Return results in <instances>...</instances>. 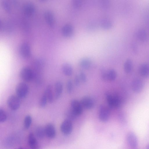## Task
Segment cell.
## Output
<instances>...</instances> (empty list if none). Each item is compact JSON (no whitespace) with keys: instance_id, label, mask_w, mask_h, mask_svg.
I'll use <instances>...</instances> for the list:
<instances>
[{"instance_id":"39","label":"cell","mask_w":149,"mask_h":149,"mask_svg":"<svg viewBox=\"0 0 149 149\" xmlns=\"http://www.w3.org/2000/svg\"><path fill=\"white\" fill-rule=\"evenodd\" d=\"M17 149H24L23 148H18Z\"/></svg>"},{"instance_id":"33","label":"cell","mask_w":149,"mask_h":149,"mask_svg":"<svg viewBox=\"0 0 149 149\" xmlns=\"http://www.w3.org/2000/svg\"><path fill=\"white\" fill-rule=\"evenodd\" d=\"M73 84L72 81L69 79L68 80L66 84V90L68 93H71L72 90Z\"/></svg>"},{"instance_id":"31","label":"cell","mask_w":149,"mask_h":149,"mask_svg":"<svg viewBox=\"0 0 149 149\" xmlns=\"http://www.w3.org/2000/svg\"><path fill=\"white\" fill-rule=\"evenodd\" d=\"M100 7L103 9H106L110 6V2L109 0H103L101 1L100 3Z\"/></svg>"},{"instance_id":"1","label":"cell","mask_w":149,"mask_h":149,"mask_svg":"<svg viewBox=\"0 0 149 149\" xmlns=\"http://www.w3.org/2000/svg\"><path fill=\"white\" fill-rule=\"evenodd\" d=\"M29 91L28 85L24 82L18 83L16 86L15 89L17 96L20 99L24 98L27 95Z\"/></svg>"},{"instance_id":"2","label":"cell","mask_w":149,"mask_h":149,"mask_svg":"<svg viewBox=\"0 0 149 149\" xmlns=\"http://www.w3.org/2000/svg\"><path fill=\"white\" fill-rule=\"evenodd\" d=\"M7 103L9 108L13 111L18 109L21 104L20 98L17 96L13 95H10L8 97Z\"/></svg>"},{"instance_id":"16","label":"cell","mask_w":149,"mask_h":149,"mask_svg":"<svg viewBox=\"0 0 149 149\" xmlns=\"http://www.w3.org/2000/svg\"><path fill=\"white\" fill-rule=\"evenodd\" d=\"M63 86L62 83L58 81L56 82L54 85V97L55 99H58L63 92Z\"/></svg>"},{"instance_id":"28","label":"cell","mask_w":149,"mask_h":149,"mask_svg":"<svg viewBox=\"0 0 149 149\" xmlns=\"http://www.w3.org/2000/svg\"><path fill=\"white\" fill-rule=\"evenodd\" d=\"M65 116L67 118V119L71 121L74 119L77 116L71 109L66 111Z\"/></svg>"},{"instance_id":"10","label":"cell","mask_w":149,"mask_h":149,"mask_svg":"<svg viewBox=\"0 0 149 149\" xmlns=\"http://www.w3.org/2000/svg\"><path fill=\"white\" fill-rule=\"evenodd\" d=\"M45 19L48 25L51 27L53 26L55 23V18L54 15L51 10H47L44 13Z\"/></svg>"},{"instance_id":"12","label":"cell","mask_w":149,"mask_h":149,"mask_svg":"<svg viewBox=\"0 0 149 149\" xmlns=\"http://www.w3.org/2000/svg\"><path fill=\"white\" fill-rule=\"evenodd\" d=\"M127 140L128 144L133 148L136 147L138 144V139L136 135L132 132L128 133L127 136Z\"/></svg>"},{"instance_id":"18","label":"cell","mask_w":149,"mask_h":149,"mask_svg":"<svg viewBox=\"0 0 149 149\" xmlns=\"http://www.w3.org/2000/svg\"><path fill=\"white\" fill-rule=\"evenodd\" d=\"M61 70L63 73L67 76H70L72 74L73 68L72 65L69 63H64L61 66Z\"/></svg>"},{"instance_id":"25","label":"cell","mask_w":149,"mask_h":149,"mask_svg":"<svg viewBox=\"0 0 149 149\" xmlns=\"http://www.w3.org/2000/svg\"><path fill=\"white\" fill-rule=\"evenodd\" d=\"M132 61L129 59L127 60L125 62L124 68L125 72L127 73H129L132 71Z\"/></svg>"},{"instance_id":"5","label":"cell","mask_w":149,"mask_h":149,"mask_svg":"<svg viewBox=\"0 0 149 149\" xmlns=\"http://www.w3.org/2000/svg\"><path fill=\"white\" fill-rule=\"evenodd\" d=\"M110 115L109 108L103 105H101L99 107V117L100 120L103 122L107 121L109 118Z\"/></svg>"},{"instance_id":"34","label":"cell","mask_w":149,"mask_h":149,"mask_svg":"<svg viewBox=\"0 0 149 149\" xmlns=\"http://www.w3.org/2000/svg\"><path fill=\"white\" fill-rule=\"evenodd\" d=\"M72 5L75 8H80L82 4V1L81 0H73L72 1Z\"/></svg>"},{"instance_id":"37","label":"cell","mask_w":149,"mask_h":149,"mask_svg":"<svg viewBox=\"0 0 149 149\" xmlns=\"http://www.w3.org/2000/svg\"><path fill=\"white\" fill-rule=\"evenodd\" d=\"M80 79L79 76L75 75L74 78V83L77 86H78L80 84Z\"/></svg>"},{"instance_id":"3","label":"cell","mask_w":149,"mask_h":149,"mask_svg":"<svg viewBox=\"0 0 149 149\" xmlns=\"http://www.w3.org/2000/svg\"><path fill=\"white\" fill-rule=\"evenodd\" d=\"M19 75L22 79L27 82L31 81L34 77L33 71L31 68L28 67H24L21 69Z\"/></svg>"},{"instance_id":"29","label":"cell","mask_w":149,"mask_h":149,"mask_svg":"<svg viewBox=\"0 0 149 149\" xmlns=\"http://www.w3.org/2000/svg\"><path fill=\"white\" fill-rule=\"evenodd\" d=\"M47 101H48L47 99L46 94L44 93L43 95L41 97L39 102V106L41 108H43L46 105Z\"/></svg>"},{"instance_id":"11","label":"cell","mask_w":149,"mask_h":149,"mask_svg":"<svg viewBox=\"0 0 149 149\" xmlns=\"http://www.w3.org/2000/svg\"><path fill=\"white\" fill-rule=\"evenodd\" d=\"M24 13L28 15L33 14L36 10V7L34 4L31 2L25 3L23 6Z\"/></svg>"},{"instance_id":"7","label":"cell","mask_w":149,"mask_h":149,"mask_svg":"<svg viewBox=\"0 0 149 149\" xmlns=\"http://www.w3.org/2000/svg\"><path fill=\"white\" fill-rule=\"evenodd\" d=\"M19 52L21 56L24 58H28L31 54V48L29 44L24 42L20 45L19 48Z\"/></svg>"},{"instance_id":"14","label":"cell","mask_w":149,"mask_h":149,"mask_svg":"<svg viewBox=\"0 0 149 149\" xmlns=\"http://www.w3.org/2000/svg\"><path fill=\"white\" fill-rule=\"evenodd\" d=\"M143 83L142 81L139 79L134 80L131 84L132 88L133 91L136 93L140 92L143 88Z\"/></svg>"},{"instance_id":"8","label":"cell","mask_w":149,"mask_h":149,"mask_svg":"<svg viewBox=\"0 0 149 149\" xmlns=\"http://www.w3.org/2000/svg\"><path fill=\"white\" fill-rule=\"evenodd\" d=\"M71 109L78 116L82 113L83 107L80 102L75 99L72 100L70 102Z\"/></svg>"},{"instance_id":"19","label":"cell","mask_w":149,"mask_h":149,"mask_svg":"<svg viewBox=\"0 0 149 149\" xmlns=\"http://www.w3.org/2000/svg\"><path fill=\"white\" fill-rule=\"evenodd\" d=\"M100 26L103 29L108 30L111 28L113 24L112 21L109 19L107 18L102 19L100 21Z\"/></svg>"},{"instance_id":"24","label":"cell","mask_w":149,"mask_h":149,"mask_svg":"<svg viewBox=\"0 0 149 149\" xmlns=\"http://www.w3.org/2000/svg\"><path fill=\"white\" fill-rule=\"evenodd\" d=\"M116 72L114 69H110L107 71V80H109L110 81H114L116 79Z\"/></svg>"},{"instance_id":"38","label":"cell","mask_w":149,"mask_h":149,"mask_svg":"<svg viewBox=\"0 0 149 149\" xmlns=\"http://www.w3.org/2000/svg\"><path fill=\"white\" fill-rule=\"evenodd\" d=\"M146 149H149V143L147 144L146 147Z\"/></svg>"},{"instance_id":"36","label":"cell","mask_w":149,"mask_h":149,"mask_svg":"<svg viewBox=\"0 0 149 149\" xmlns=\"http://www.w3.org/2000/svg\"><path fill=\"white\" fill-rule=\"evenodd\" d=\"M107 71L104 69H102L101 71V77L103 79L106 80H107Z\"/></svg>"},{"instance_id":"35","label":"cell","mask_w":149,"mask_h":149,"mask_svg":"<svg viewBox=\"0 0 149 149\" xmlns=\"http://www.w3.org/2000/svg\"><path fill=\"white\" fill-rule=\"evenodd\" d=\"M79 77L80 80L84 83L86 82L87 81V77L84 72L81 71L79 74Z\"/></svg>"},{"instance_id":"17","label":"cell","mask_w":149,"mask_h":149,"mask_svg":"<svg viewBox=\"0 0 149 149\" xmlns=\"http://www.w3.org/2000/svg\"><path fill=\"white\" fill-rule=\"evenodd\" d=\"M28 142L30 147L31 149H38V144L33 134L30 133L28 137Z\"/></svg>"},{"instance_id":"4","label":"cell","mask_w":149,"mask_h":149,"mask_svg":"<svg viewBox=\"0 0 149 149\" xmlns=\"http://www.w3.org/2000/svg\"><path fill=\"white\" fill-rule=\"evenodd\" d=\"M106 97L109 108H117L120 106V100L116 96L107 93L106 94Z\"/></svg>"},{"instance_id":"27","label":"cell","mask_w":149,"mask_h":149,"mask_svg":"<svg viewBox=\"0 0 149 149\" xmlns=\"http://www.w3.org/2000/svg\"><path fill=\"white\" fill-rule=\"evenodd\" d=\"M32 122V118L31 116L27 115L24 118V128L27 129L30 127Z\"/></svg>"},{"instance_id":"21","label":"cell","mask_w":149,"mask_h":149,"mask_svg":"<svg viewBox=\"0 0 149 149\" xmlns=\"http://www.w3.org/2000/svg\"><path fill=\"white\" fill-rule=\"evenodd\" d=\"M44 93L46 94L48 102L51 103H52L54 97L52 86L50 85H49L47 86Z\"/></svg>"},{"instance_id":"30","label":"cell","mask_w":149,"mask_h":149,"mask_svg":"<svg viewBox=\"0 0 149 149\" xmlns=\"http://www.w3.org/2000/svg\"><path fill=\"white\" fill-rule=\"evenodd\" d=\"M2 6L6 11L9 13L11 11V7L10 3L6 0L2 1L1 2Z\"/></svg>"},{"instance_id":"9","label":"cell","mask_w":149,"mask_h":149,"mask_svg":"<svg viewBox=\"0 0 149 149\" xmlns=\"http://www.w3.org/2000/svg\"><path fill=\"white\" fill-rule=\"evenodd\" d=\"M74 32L73 26L71 24H64L62 27L61 33L65 37H70L73 36Z\"/></svg>"},{"instance_id":"6","label":"cell","mask_w":149,"mask_h":149,"mask_svg":"<svg viewBox=\"0 0 149 149\" xmlns=\"http://www.w3.org/2000/svg\"><path fill=\"white\" fill-rule=\"evenodd\" d=\"M60 129L64 134L68 135L70 134L72 130L71 121L67 119L64 120L61 125Z\"/></svg>"},{"instance_id":"20","label":"cell","mask_w":149,"mask_h":149,"mask_svg":"<svg viewBox=\"0 0 149 149\" xmlns=\"http://www.w3.org/2000/svg\"><path fill=\"white\" fill-rule=\"evenodd\" d=\"M92 62L91 60L87 58H84L81 59L79 61L80 66L85 69H89L91 66Z\"/></svg>"},{"instance_id":"22","label":"cell","mask_w":149,"mask_h":149,"mask_svg":"<svg viewBox=\"0 0 149 149\" xmlns=\"http://www.w3.org/2000/svg\"><path fill=\"white\" fill-rule=\"evenodd\" d=\"M139 72L143 77H147L149 76V66L146 64H143L140 67Z\"/></svg>"},{"instance_id":"15","label":"cell","mask_w":149,"mask_h":149,"mask_svg":"<svg viewBox=\"0 0 149 149\" xmlns=\"http://www.w3.org/2000/svg\"><path fill=\"white\" fill-rule=\"evenodd\" d=\"M45 135L50 139L54 138L56 135V131L54 126L52 123L47 124L45 128Z\"/></svg>"},{"instance_id":"13","label":"cell","mask_w":149,"mask_h":149,"mask_svg":"<svg viewBox=\"0 0 149 149\" xmlns=\"http://www.w3.org/2000/svg\"><path fill=\"white\" fill-rule=\"evenodd\" d=\"M80 102L83 107L86 109H91L94 106L93 100L89 97L85 96L83 97Z\"/></svg>"},{"instance_id":"26","label":"cell","mask_w":149,"mask_h":149,"mask_svg":"<svg viewBox=\"0 0 149 149\" xmlns=\"http://www.w3.org/2000/svg\"><path fill=\"white\" fill-rule=\"evenodd\" d=\"M36 132L37 136L40 139H42L45 135V128L41 127H38L36 130Z\"/></svg>"},{"instance_id":"23","label":"cell","mask_w":149,"mask_h":149,"mask_svg":"<svg viewBox=\"0 0 149 149\" xmlns=\"http://www.w3.org/2000/svg\"><path fill=\"white\" fill-rule=\"evenodd\" d=\"M0 27L1 30L7 32H11L13 30L12 26L10 23L1 20L0 22Z\"/></svg>"},{"instance_id":"32","label":"cell","mask_w":149,"mask_h":149,"mask_svg":"<svg viewBox=\"0 0 149 149\" xmlns=\"http://www.w3.org/2000/svg\"><path fill=\"white\" fill-rule=\"evenodd\" d=\"M7 115L5 111L2 109L0 108V122L3 123L7 119Z\"/></svg>"}]
</instances>
